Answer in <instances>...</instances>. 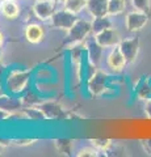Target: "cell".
Listing matches in <instances>:
<instances>
[{
    "label": "cell",
    "mask_w": 151,
    "mask_h": 157,
    "mask_svg": "<svg viewBox=\"0 0 151 157\" xmlns=\"http://www.w3.org/2000/svg\"><path fill=\"white\" fill-rule=\"evenodd\" d=\"M40 109L45 114L46 119L51 121H61L62 118H65V110H63L62 105L57 100H47L40 102Z\"/></svg>",
    "instance_id": "obj_7"
},
{
    "label": "cell",
    "mask_w": 151,
    "mask_h": 157,
    "mask_svg": "<svg viewBox=\"0 0 151 157\" xmlns=\"http://www.w3.org/2000/svg\"><path fill=\"white\" fill-rule=\"evenodd\" d=\"M54 145L57 151L59 152L63 156H72V140L71 139H66V137H59V139L54 140Z\"/></svg>",
    "instance_id": "obj_17"
},
{
    "label": "cell",
    "mask_w": 151,
    "mask_h": 157,
    "mask_svg": "<svg viewBox=\"0 0 151 157\" xmlns=\"http://www.w3.org/2000/svg\"><path fill=\"white\" fill-rule=\"evenodd\" d=\"M50 20H51V25L55 29L67 32L75 25V22L79 20V17L75 13L67 11V9H63V11L54 12V14L51 16Z\"/></svg>",
    "instance_id": "obj_3"
},
{
    "label": "cell",
    "mask_w": 151,
    "mask_h": 157,
    "mask_svg": "<svg viewBox=\"0 0 151 157\" xmlns=\"http://www.w3.org/2000/svg\"><path fill=\"white\" fill-rule=\"evenodd\" d=\"M131 4L135 11L151 14V2L150 0H131Z\"/></svg>",
    "instance_id": "obj_22"
},
{
    "label": "cell",
    "mask_w": 151,
    "mask_h": 157,
    "mask_svg": "<svg viewBox=\"0 0 151 157\" xmlns=\"http://www.w3.org/2000/svg\"><path fill=\"white\" fill-rule=\"evenodd\" d=\"M85 50H87V58H88V62H91L92 64H95V66H99V63L101 60V56H103L104 47L97 43L95 37L85 39Z\"/></svg>",
    "instance_id": "obj_10"
},
{
    "label": "cell",
    "mask_w": 151,
    "mask_h": 157,
    "mask_svg": "<svg viewBox=\"0 0 151 157\" xmlns=\"http://www.w3.org/2000/svg\"><path fill=\"white\" fill-rule=\"evenodd\" d=\"M118 48L122 52V55L125 56L128 64H131V63L135 62V59L138 56V52H139V38L133 37V38L122 39L118 45Z\"/></svg>",
    "instance_id": "obj_6"
},
{
    "label": "cell",
    "mask_w": 151,
    "mask_h": 157,
    "mask_svg": "<svg viewBox=\"0 0 151 157\" xmlns=\"http://www.w3.org/2000/svg\"><path fill=\"white\" fill-rule=\"evenodd\" d=\"M145 114L147 117V119L151 121V98L146 101V104H145Z\"/></svg>",
    "instance_id": "obj_26"
},
{
    "label": "cell",
    "mask_w": 151,
    "mask_h": 157,
    "mask_svg": "<svg viewBox=\"0 0 151 157\" xmlns=\"http://www.w3.org/2000/svg\"><path fill=\"white\" fill-rule=\"evenodd\" d=\"M95 39L97 41V43H99L100 46H103L104 48H106V47H112V48L117 47L120 45V42L122 41L120 33L113 28L105 29V30L100 32L99 34H95Z\"/></svg>",
    "instance_id": "obj_8"
},
{
    "label": "cell",
    "mask_w": 151,
    "mask_h": 157,
    "mask_svg": "<svg viewBox=\"0 0 151 157\" xmlns=\"http://www.w3.org/2000/svg\"><path fill=\"white\" fill-rule=\"evenodd\" d=\"M0 2H2V0H0Z\"/></svg>",
    "instance_id": "obj_33"
},
{
    "label": "cell",
    "mask_w": 151,
    "mask_h": 157,
    "mask_svg": "<svg viewBox=\"0 0 151 157\" xmlns=\"http://www.w3.org/2000/svg\"><path fill=\"white\" fill-rule=\"evenodd\" d=\"M29 81H30L29 70H13L7 75L6 86L12 94H20L28 88Z\"/></svg>",
    "instance_id": "obj_2"
},
{
    "label": "cell",
    "mask_w": 151,
    "mask_h": 157,
    "mask_svg": "<svg viewBox=\"0 0 151 157\" xmlns=\"http://www.w3.org/2000/svg\"><path fill=\"white\" fill-rule=\"evenodd\" d=\"M3 152H4V147L0 144V155H3Z\"/></svg>",
    "instance_id": "obj_31"
},
{
    "label": "cell",
    "mask_w": 151,
    "mask_h": 157,
    "mask_svg": "<svg viewBox=\"0 0 151 157\" xmlns=\"http://www.w3.org/2000/svg\"><path fill=\"white\" fill-rule=\"evenodd\" d=\"M45 29L40 24H29L24 30V36H25L26 41L29 43H33V45L42 42L45 39Z\"/></svg>",
    "instance_id": "obj_12"
},
{
    "label": "cell",
    "mask_w": 151,
    "mask_h": 157,
    "mask_svg": "<svg viewBox=\"0 0 151 157\" xmlns=\"http://www.w3.org/2000/svg\"><path fill=\"white\" fill-rule=\"evenodd\" d=\"M126 3H128V0H109L108 14L109 16H117V14H121L125 11Z\"/></svg>",
    "instance_id": "obj_19"
},
{
    "label": "cell",
    "mask_w": 151,
    "mask_h": 157,
    "mask_svg": "<svg viewBox=\"0 0 151 157\" xmlns=\"http://www.w3.org/2000/svg\"><path fill=\"white\" fill-rule=\"evenodd\" d=\"M9 118H12V113H9V111H7V110H3V109H0V122L7 121V119H9Z\"/></svg>",
    "instance_id": "obj_27"
},
{
    "label": "cell",
    "mask_w": 151,
    "mask_h": 157,
    "mask_svg": "<svg viewBox=\"0 0 151 157\" xmlns=\"http://www.w3.org/2000/svg\"><path fill=\"white\" fill-rule=\"evenodd\" d=\"M150 21V14L149 13H145V12H139V11H131L128 13V16H126V29H128V32L130 33H137L139 30H142V29L147 25Z\"/></svg>",
    "instance_id": "obj_5"
},
{
    "label": "cell",
    "mask_w": 151,
    "mask_h": 157,
    "mask_svg": "<svg viewBox=\"0 0 151 157\" xmlns=\"http://www.w3.org/2000/svg\"><path fill=\"white\" fill-rule=\"evenodd\" d=\"M92 33V24L85 20H77L75 25L70 30H67L66 37L63 39V46H76L81 42H85V39Z\"/></svg>",
    "instance_id": "obj_1"
},
{
    "label": "cell",
    "mask_w": 151,
    "mask_h": 157,
    "mask_svg": "<svg viewBox=\"0 0 151 157\" xmlns=\"http://www.w3.org/2000/svg\"><path fill=\"white\" fill-rule=\"evenodd\" d=\"M55 12V3L51 0H37L33 6V13L41 21H47Z\"/></svg>",
    "instance_id": "obj_9"
},
{
    "label": "cell",
    "mask_w": 151,
    "mask_h": 157,
    "mask_svg": "<svg viewBox=\"0 0 151 157\" xmlns=\"http://www.w3.org/2000/svg\"><path fill=\"white\" fill-rule=\"evenodd\" d=\"M92 24V34H99L100 32L105 30V29H109L113 26V22L109 17V14L106 16H99V17H93V20L91 21Z\"/></svg>",
    "instance_id": "obj_16"
},
{
    "label": "cell",
    "mask_w": 151,
    "mask_h": 157,
    "mask_svg": "<svg viewBox=\"0 0 151 157\" xmlns=\"http://www.w3.org/2000/svg\"><path fill=\"white\" fill-rule=\"evenodd\" d=\"M51 2L57 4V3H65V2H66V0H51Z\"/></svg>",
    "instance_id": "obj_30"
},
{
    "label": "cell",
    "mask_w": 151,
    "mask_h": 157,
    "mask_svg": "<svg viewBox=\"0 0 151 157\" xmlns=\"http://www.w3.org/2000/svg\"><path fill=\"white\" fill-rule=\"evenodd\" d=\"M97 152L99 151H97L93 145L92 147H85V148H81L79 152H77L76 156L77 157H96L97 155H99Z\"/></svg>",
    "instance_id": "obj_23"
},
{
    "label": "cell",
    "mask_w": 151,
    "mask_h": 157,
    "mask_svg": "<svg viewBox=\"0 0 151 157\" xmlns=\"http://www.w3.org/2000/svg\"><path fill=\"white\" fill-rule=\"evenodd\" d=\"M2 58H3V50H2V47H0V60H2Z\"/></svg>",
    "instance_id": "obj_32"
},
{
    "label": "cell",
    "mask_w": 151,
    "mask_h": 157,
    "mask_svg": "<svg viewBox=\"0 0 151 157\" xmlns=\"http://www.w3.org/2000/svg\"><path fill=\"white\" fill-rule=\"evenodd\" d=\"M109 0H87V9L93 17L106 16L108 14Z\"/></svg>",
    "instance_id": "obj_13"
},
{
    "label": "cell",
    "mask_w": 151,
    "mask_h": 157,
    "mask_svg": "<svg viewBox=\"0 0 151 157\" xmlns=\"http://www.w3.org/2000/svg\"><path fill=\"white\" fill-rule=\"evenodd\" d=\"M3 43H4V36H3V33L0 32V47L3 46Z\"/></svg>",
    "instance_id": "obj_29"
},
{
    "label": "cell",
    "mask_w": 151,
    "mask_h": 157,
    "mask_svg": "<svg viewBox=\"0 0 151 157\" xmlns=\"http://www.w3.org/2000/svg\"><path fill=\"white\" fill-rule=\"evenodd\" d=\"M22 114L30 121H46L45 114L40 109V106H26L22 109Z\"/></svg>",
    "instance_id": "obj_18"
},
{
    "label": "cell",
    "mask_w": 151,
    "mask_h": 157,
    "mask_svg": "<svg viewBox=\"0 0 151 157\" xmlns=\"http://www.w3.org/2000/svg\"><path fill=\"white\" fill-rule=\"evenodd\" d=\"M36 141V139H29V137H20V139H13L12 144L16 147H28L32 145Z\"/></svg>",
    "instance_id": "obj_24"
},
{
    "label": "cell",
    "mask_w": 151,
    "mask_h": 157,
    "mask_svg": "<svg viewBox=\"0 0 151 157\" xmlns=\"http://www.w3.org/2000/svg\"><path fill=\"white\" fill-rule=\"evenodd\" d=\"M0 144H2L4 148H7V147L12 145V140H9V139H3V137H0Z\"/></svg>",
    "instance_id": "obj_28"
},
{
    "label": "cell",
    "mask_w": 151,
    "mask_h": 157,
    "mask_svg": "<svg viewBox=\"0 0 151 157\" xmlns=\"http://www.w3.org/2000/svg\"><path fill=\"white\" fill-rule=\"evenodd\" d=\"M108 81L109 76L103 71L97 70L95 75L87 80V89L92 96H101L108 89Z\"/></svg>",
    "instance_id": "obj_4"
},
{
    "label": "cell",
    "mask_w": 151,
    "mask_h": 157,
    "mask_svg": "<svg viewBox=\"0 0 151 157\" xmlns=\"http://www.w3.org/2000/svg\"><path fill=\"white\" fill-rule=\"evenodd\" d=\"M63 7H65V9H67V11L77 14L87 7V0H66V2L63 3Z\"/></svg>",
    "instance_id": "obj_20"
},
{
    "label": "cell",
    "mask_w": 151,
    "mask_h": 157,
    "mask_svg": "<svg viewBox=\"0 0 151 157\" xmlns=\"http://www.w3.org/2000/svg\"><path fill=\"white\" fill-rule=\"evenodd\" d=\"M36 2H37V0H36Z\"/></svg>",
    "instance_id": "obj_34"
},
{
    "label": "cell",
    "mask_w": 151,
    "mask_h": 157,
    "mask_svg": "<svg viewBox=\"0 0 151 157\" xmlns=\"http://www.w3.org/2000/svg\"><path fill=\"white\" fill-rule=\"evenodd\" d=\"M22 106H24V102L21 100H17V98L7 96V94L0 96V109L7 110L13 114V113L22 110Z\"/></svg>",
    "instance_id": "obj_14"
},
{
    "label": "cell",
    "mask_w": 151,
    "mask_h": 157,
    "mask_svg": "<svg viewBox=\"0 0 151 157\" xmlns=\"http://www.w3.org/2000/svg\"><path fill=\"white\" fill-rule=\"evenodd\" d=\"M0 12L7 20H14L20 14V7L14 0H2L0 2Z\"/></svg>",
    "instance_id": "obj_15"
},
{
    "label": "cell",
    "mask_w": 151,
    "mask_h": 157,
    "mask_svg": "<svg viewBox=\"0 0 151 157\" xmlns=\"http://www.w3.org/2000/svg\"><path fill=\"white\" fill-rule=\"evenodd\" d=\"M91 144L93 145L97 151L106 152L113 145V141L110 139H106V137H97V139H91Z\"/></svg>",
    "instance_id": "obj_21"
},
{
    "label": "cell",
    "mask_w": 151,
    "mask_h": 157,
    "mask_svg": "<svg viewBox=\"0 0 151 157\" xmlns=\"http://www.w3.org/2000/svg\"><path fill=\"white\" fill-rule=\"evenodd\" d=\"M141 144H142L143 149L147 152L149 155H151V139H143V140H141Z\"/></svg>",
    "instance_id": "obj_25"
},
{
    "label": "cell",
    "mask_w": 151,
    "mask_h": 157,
    "mask_svg": "<svg viewBox=\"0 0 151 157\" xmlns=\"http://www.w3.org/2000/svg\"><path fill=\"white\" fill-rule=\"evenodd\" d=\"M106 64L113 72H121L125 68V66L128 64V62H126V59L122 55L118 46L112 48V51L109 52L108 58H106Z\"/></svg>",
    "instance_id": "obj_11"
}]
</instances>
